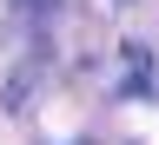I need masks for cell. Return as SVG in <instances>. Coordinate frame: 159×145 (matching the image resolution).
I'll use <instances>...</instances> for the list:
<instances>
[{"mask_svg":"<svg viewBox=\"0 0 159 145\" xmlns=\"http://www.w3.org/2000/svg\"><path fill=\"white\" fill-rule=\"evenodd\" d=\"M146 46H126V79H119V92H146Z\"/></svg>","mask_w":159,"mask_h":145,"instance_id":"obj_1","label":"cell"},{"mask_svg":"<svg viewBox=\"0 0 159 145\" xmlns=\"http://www.w3.org/2000/svg\"><path fill=\"white\" fill-rule=\"evenodd\" d=\"M33 7H53V0H33Z\"/></svg>","mask_w":159,"mask_h":145,"instance_id":"obj_2","label":"cell"}]
</instances>
